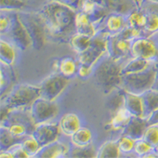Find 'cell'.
Listing matches in <instances>:
<instances>
[{
    "instance_id": "cell-1",
    "label": "cell",
    "mask_w": 158,
    "mask_h": 158,
    "mask_svg": "<svg viewBox=\"0 0 158 158\" xmlns=\"http://www.w3.org/2000/svg\"><path fill=\"white\" fill-rule=\"evenodd\" d=\"M77 12L75 9L62 3L50 1L38 11L46 25L47 36L60 43H69L77 33Z\"/></svg>"
},
{
    "instance_id": "cell-2",
    "label": "cell",
    "mask_w": 158,
    "mask_h": 158,
    "mask_svg": "<svg viewBox=\"0 0 158 158\" xmlns=\"http://www.w3.org/2000/svg\"><path fill=\"white\" fill-rule=\"evenodd\" d=\"M122 61H115L105 55L94 67L93 77L105 94H112L122 87Z\"/></svg>"
},
{
    "instance_id": "cell-3",
    "label": "cell",
    "mask_w": 158,
    "mask_h": 158,
    "mask_svg": "<svg viewBox=\"0 0 158 158\" xmlns=\"http://www.w3.org/2000/svg\"><path fill=\"white\" fill-rule=\"evenodd\" d=\"M0 125L5 126L13 136L19 140L33 135L35 128L30 108L9 110L1 118Z\"/></svg>"
},
{
    "instance_id": "cell-4",
    "label": "cell",
    "mask_w": 158,
    "mask_h": 158,
    "mask_svg": "<svg viewBox=\"0 0 158 158\" xmlns=\"http://www.w3.org/2000/svg\"><path fill=\"white\" fill-rule=\"evenodd\" d=\"M40 97V88L39 86L29 83L16 84L5 97L1 98V107L9 110L31 108Z\"/></svg>"
},
{
    "instance_id": "cell-5",
    "label": "cell",
    "mask_w": 158,
    "mask_h": 158,
    "mask_svg": "<svg viewBox=\"0 0 158 158\" xmlns=\"http://www.w3.org/2000/svg\"><path fill=\"white\" fill-rule=\"evenodd\" d=\"M19 19L27 31L32 41V48L40 50L46 45L47 31L46 25L38 12L30 13L26 11H17Z\"/></svg>"
},
{
    "instance_id": "cell-6",
    "label": "cell",
    "mask_w": 158,
    "mask_h": 158,
    "mask_svg": "<svg viewBox=\"0 0 158 158\" xmlns=\"http://www.w3.org/2000/svg\"><path fill=\"white\" fill-rule=\"evenodd\" d=\"M156 73V62L146 70L135 73L122 75L121 88L135 94L141 95L152 88Z\"/></svg>"
},
{
    "instance_id": "cell-7",
    "label": "cell",
    "mask_w": 158,
    "mask_h": 158,
    "mask_svg": "<svg viewBox=\"0 0 158 158\" xmlns=\"http://www.w3.org/2000/svg\"><path fill=\"white\" fill-rule=\"evenodd\" d=\"M110 35L103 30H98L94 36L92 37L89 47L84 52L77 54V61L88 67H94L98 61L107 54V42Z\"/></svg>"
},
{
    "instance_id": "cell-8",
    "label": "cell",
    "mask_w": 158,
    "mask_h": 158,
    "mask_svg": "<svg viewBox=\"0 0 158 158\" xmlns=\"http://www.w3.org/2000/svg\"><path fill=\"white\" fill-rule=\"evenodd\" d=\"M70 78L59 73H54L43 80L39 85L40 97L51 101H56L62 92L67 88Z\"/></svg>"
},
{
    "instance_id": "cell-9",
    "label": "cell",
    "mask_w": 158,
    "mask_h": 158,
    "mask_svg": "<svg viewBox=\"0 0 158 158\" xmlns=\"http://www.w3.org/2000/svg\"><path fill=\"white\" fill-rule=\"evenodd\" d=\"M30 110L34 123L36 125L55 118L59 112V106L56 101H51L40 97L34 102Z\"/></svg>"
},
{
    "instance_id": "cell-10",
    "label": "cell",
    "mask_w": 158,
    "mask_h": 158,
    "mask_svg": "<svg viewBox=\"0 0 158 158\" xmlns=\"http://www.w3.org/2000/svg\"><path fill=\"white\" fill-rule=\"evenodd\" d=\"M12 19L11 27L6 35L9 37V41L12 43L16 48L21 52L26 51L27 49L32 47V41L29 36L27 31L23 24L19 19L17 11H9Z\"/></svg>"
},
{
    "instance_id": "cell-11",
    "label": "cell",
    "mask_w": 158,
    "mask_h": 158,
    "mask_svg": "<svg viewBox=\"0 0 158 158\" xmlns=\"http://www.w3.org/2000/svg\"><path fill=\"white\" fill-rule=\"evenodd\" d=\"M131 56L158 62V46L152 36L139 37L131 41Z\"/></svg>"
},
{
    "instance_id": "cell-12",
    "label": "cell",
    "mask_w": 158,
    "mask_h": 158,
    "mask_svg": "<svg viewBox=\"0 0 158 158\" xmlns=\"http://www.w3.org/2000/svg\"><path fill=\"white\" fill-rule=\"evenodd\" d=\"M107 55L115 61H122L131 56V41L126 40L116 35H111L107 42Z\"/></svg>"
},
{
    "instance_id": "cell-13",
    "label": "cell",
    "mask_w": 158,
    "mask_h": 158,
    "mask_svg": "<svg viewBox=\"0 0 158 158\" xmlns=\"http://www.w3.org/2000/svg\"><path fill=\"white\" fill-rule=\"evenodd\" d=\"M60 132L59 123L49 121L35 125L33 136L39 142L40 146H43L58 140Z\"/></svg>"
},
{
    "instance_id": "cell-14",
    "label": "cell",
    "mask_w": 158,
    "mask_h": 158,
    "mask_svg": "<svg viewBox=\"0 0 158 158\" xmlns=\"http://www.w3.org/2000/svg\"><path fill=\"white\" fill-rule=\"evenodd\" d=\"M141 9L146 12L147 17L143 36L150 37L158 32V3L152 0H145Z\"/></svg>"
},
{
    "instance_id": "cell-15",
    "label": "cell",
    "mask_w": 158,
    "mask_h": 158,
    "mask_svg": "<svg viewBox=\"0 0 158 158\" xmlns=\"http://www.w3.org/2000/svg\"><path fill=\"white\" fill-rule=\"evenodd\" d=\"M69 146L64 143L56 140L46 146H40L39 151L35 154L34 158H60L67 157Z\"/></svg>"
},
{
    "instance_id": "cell-16",
    "label": "cell",
    "mask_w": 158,
    "mask_h": 158,
    "mask_svg": "<svg viewBox=\"0 0 158 158\" xmlns=\"http://www.w3.org/2000/svg\"><path fill=\"white\" fill-rule=\"evenodd\" d=\"M148 126L147 118L132 116L127 125L122 130L121 135H128L135 140L142 139Z\"/></svg>"
},
{
    "instance_id": "cell-17",
    "label": "cell",
    "mask_w": 158,
    "mask_h": 158,
    "mask_svg": "<svg viewBox=\"0 0 158 158\" xmlns=\"http://www.w3.org/2000/svg\"><path fill=\"white\" fill-rule=\"evenodd\" d=\"M127 25V15L118 13H110L104 19L100 30L111 35L118 34Z\"/></svg>"
},
{
    "instance_id": "cell-18",
    "label": "cell",
    "mask_w": 158,
    "mask_h": 158,
    "mask_svg": "<svg viewBox=\"0 0 158 158\" xmlns=\"http://www.w3.org/2000/svg\"><path fill=\"white\" fill-rule=\"evenodd\" d=\"M123 97L124 106L131 113V115L144 118V107L141 96L129 93L123 89Z\"/></svg>"
},
{
    "instance_id": "cell-19",
    "label": "cell",
    "mask_w": 158,
    "mask_h": 158,
    "mask_svg": "<svg viewBox=\"0 0 158 158\" xmlns=\"http://www.w3.org/2000/svg\"><path fill=\"white\" fill-rule=\"evenodd\" d=\"M59 126L62 134L67 136H72L82 127V122L77 114L74 113H67L61 116Z\"/></svg>"
},
{
    "instance_id": "cell-20",
    "label": "cell",
    "mask_w": 158,
    "mask_h": 158,
    "mask_svg": "<svg viewBox=\"0 0 158 158\" xmlns=\"http://www.w3.org/2000/svg\"><path fill=\"white\" fill-rule=\"evenodd\" d=\"M101 4L110 13H118L128 15L136 7L132 0H102Z\"/></svg>"
},
{
    "instance_id": "cell-21",
    "label": "cell",
    "mask_w": 158,
    "mask_h": 158,
    "mask_svg": "<svg viewBox=\"0 0 158 158\" xmlns=\"http://www.w3.org/2000/svg\"><path fill=\"white\" fill-rule=\"evenodd\" d=\"M75 23H76L77 33L87 35L93 37L98 32L97 27L90 20L88 15L80 10L77 12Z\"/></svg>"
},
{
    "instance_id": "cell-22",
    "label": "cell",
    "mask_w": 158,
    "mask_h": 158,
    "mask_svg": "<svg viewBox=\"0 0 158 158\" xmlns=\"http://www.w3.org/2000/svg\"><path fill=\"white\" fill-rule=\"evenodd\" d=\"M144 107V118H147L158 109V91L151 88L140 95Z\"/></svg>"
},
{
    "instance_id": "cell-23",
    "label": "cell",
    "mask_w": 158,
    "mask_h": 158,
    "mask_svg": "<svg viewBox=\"0 0 158 158\" xmlns=\"http://www.w3.org/2000/svg\"><path fill=\"white\" fill-rule=\"evenodd\" d=\"M15 46L10 41L1 38L0 40V62L12 67L16 59Z\"/></svg>"
},
{
    "instance_id": "cell-24",
    "label": "cell",
    "mask_w": 158,
    "mask_h": 158,
    "mask_svg": "<svg viewBox=\"0 0 158 158\" xmlns=\"http://www.w3.org/2000/svg\"><path fill=\"white\" fill-rule=\"evenodd\" d=\"M132 117L131 114L125 106H122L114 113L111 120H110V126L114 131H119L123 130L125 126L130 121Z\"/></svg>"
},
{
    "instance_id": "cell-25",
    "label": "cell",
    "mask_w": 158,
    "mask_h": 158,
    "mask_svg": "<svg viewBox=\"0 0 158 158\" xmlns=\"http://www.w3.org/2000/svg\"><path fill=\"white\" fill-rule=\"evenodd\" d=\"M78 64L77 59L76 60L72 56H64L60 58L58 73L71 79L74 76H77Z\"/></svg>"
},
{
    "instance_id": "cell-26",
    "label": "cell",
    "mask_w": 158,
    "mask_h": 158,
    "mask_svg": "<svg viewBox=\"0 0 158 158\" xmlns=\"http://www.w3.org/2000/svg\"><path fill=\"white\" fill-rule=\"evenodd\" d=\"M71 144L75 146H88L92 145L94 137L93 132L87 127H81L78 131L70 136Z\"/></svg>"
},
{
    "instance_id": "cell-27",
    "label": "cell",
    "mask_w": 158,
    "mask_h": 158,
    "mask_svg": "<svg viewBox=\"0 0 158 158\" xmlns=\"http://www.w3.org/2000/svg\"><path fill=\"white\" fill-rule=\"evenodd\" d=\"M153 63L154 62H152V61H146V60H144L141 58H131V60L124 65V67L121 70V74L125 75V74H130V73L142 72V71L146 70L148 67H151Z\"/></svg>"
},
{
    "instance_id": "cell-28",
    "label": "cell",
    "mask_w": 158,
    "mask_h": 158,
    "mask_svg": "<svg viewBox=\"0 0 158 158\" xmlns=\"http://www.w3.org/2000/svg\"><path fill=\"white\" fill-rule=\"evenodd\" d=\"M121 152L118 148L117 140H109L104 142L98 148V158H118L121 156Z\"/></svg>"
},
{
    "instance_id": "cell-29",
    "label": "cell",
    "mask_w": 158,
    "mask_h": 158,
    "mask_svg": "<svg viewBox=\"0 0 158 158\" xmlns=\"http://www.w3.org/2000/svg\"><path fill=\"white\" fill-rule=\"evenodd\" d=\"M146 21H147L146 14L141 8L140 9L135 8L127 15L128 25L140 30L142 31V32L146 27Z\"/></svg>"
},
{
    "instance_id": "cell-30",
    "label": "cell",
    "mask_w": 158,
    "mask_h": 158,
    "mask_svg": "<svg viewBox=\"0 0 158 158\" xmlns=\"http://www.w3.org/2000/svg\"><path fill=\"white\" fill-rule=\"evenodd\" d=\"M9 66L0 62V92L1 98H3L14 81V73Z\"/></svg>"
},
{
    "instance_id": "cell-31",
    "label": "cell",
    "mask_w": 158,
    "mask_h": 158,
    "mask_svg": "<svg viewBox=\"0 0 158 158\" xmlns=\"http://www.w3.org/2000/svg\"><path fill=\"white\" fill-rule=\"evenodd\" d=\"M91 40L92 37L89 35L76 33L72 36L69 44L74 52H76L77 54H81L89 47Z\"/></svg>"
},
{
    "instance_id": "cell-32",
    "label": "cell",
    "mask_w": 158,
    "mask_h": 158,
    "mask_svg": "<svg viewBox=\"0 0 158 158\" xmlns=\"http://www.w3.org/2000/svg\"><path fill=\"white\" fill-rule=\"evenodd\" d=\"M98 150L93 145L88 146H75L71 144L67 157H97Z\"/></svg>"
},
{
    "instance_id": "cell-33",
    "label": "cell",
    "mask_w": 158,
    "mask_h": 158,
    "mask_svg": "<svg viewBox=\"0 0 158 158\" xmlns=\"http://www.w3.org/2000/svg\"><path fill=\"white\" fill-rule=\"evenodd\" d=\"M22 140L13 136L5 126L0 125V151H6L16 143L21 142Z\"/></svg>"
},
{
    "instance_id": "cell-34",
    "label": "cell",
    "mask_w": 158,
    "mask_h": 158,
    "mask_svg": "<svg viewBox=\"0 0 158 158\" xmlns=\"http://www.w3.org/2000/svg\"><path fill=\"white\" fill-rule=\"evenodd\" d=\"M117 143L122 154H130L134 152L135 140L133 138L125 135H121V136L117 140Z\"/></svg>"
},
{
    "instance_id": "cell-35",
    "label": "cell",
    "mask_w": 158,
    "mask_h": 158,
    "mask_svg": "<svg viewBox=\"0 0 158 158\" xmlns=\"http://www.w3.org/2000/svg\"><path fill=\"white\" fill-rule=\"evenodd\" d=\"M21 146L24 148V151L29 154L30 157H33L35 154L40 148L39 142L33 136V135L25 137L24 140L21 141Z\"/></svg>"
},
{
    "instance_id": "cell-36",
    "label": "cell",
    "mask_w": 158,
    "mask_h": 158,
    "mask_svg": "<svg viewBox=\"0 0 158 158\" xmlns=\"http://www.w3.org/2000/svg\"><path fill=\"white\" fill-rule=\"evenodd\" d=\"M143 139L157 151L158 149V124L149 125L144 134Z\"/></svg>"
},
{
    "instance_id": "cell-37",
    "label": "cell",
    "mask_w": 158,
    "mask_h": 158,
    "mask_svg": "<svg viewBox=\"0 0 158 158\" xmlns=\"http://www.w3.org/2000/svg\"><path fill=\"white\" fill-rule=\"evenodd\" d=\"M25 5L24 0H0L1 11H19Z\"/></svg>"
},
{
    "instance_id": "cell-38",
    "label": "cell",
    "mask_w": 158,
    "mask_h": 158,
    "mask_svg": "<svg viewBox=\"0 0 158 158\" xmlns=\"http://www.w3.org/2000/svg\"><path fill=\"white\" fill-rule=\"evenodd\" d=\"M154 150L156 149H154L149 143L144 140L143 138L135 140L134 153L138 157H145L147 154H149L150 152H152Z\"/></svg>"
},
{
    "instance_id": "cell-39",
    "label": "cell",
    "mask_w": 158,
    "mask_h": 158,
    "mask_svg": "<svg viewBox=\"0 0 158 158\" xmlns=\"http://www.w3.org/2000/svg\"><path fill=\"white\" fill-rule=\"evenodd\" d=\"M12 19L9 11H1L0 13V34L1 36L6 35L11 27Z\"/></svg>"
},
{
    "instance_id": "cell-40",
    "label": "cell",
    "mask_w": 158,
    "mask_h": 158,
    "mask_svg": "<svg viewBox=\"0 0 158 158\" xmlns=\"http://www.w3.org/2000/svg\"><path fill=\"white\" fill-rule=\"evenodd\" d=\"M119 36L123 38V39L126 40H131L132 41L133 40L139 38V37L143 36V32L140 30H138L136 28L132 27V26H129L127 25L126 27L120 31L118 34Z\"/></svg>"
},
{
    "instance_id": "cell-41",
    "label": "cell",
    "mask_w": 158,
    "mask_h": 158,
    "mask_svg": "<svg viewBox=\"0 0 158 158\" xmlns=\"http://www.w3.org/2000/svg\"><path fill=\"white\" fill-rule=\"evenodd\" d=\"M93 73H94V67H88L87 65H84V64L79 62L77 73V76L78 77L82 79L88 78V77L93 75Z\"/></svg>"
},
{
    "instance_id": "cell-42",
    "label": "cell",
    "mask_w": 158,
    "mask_h": 158,
    "mask_svg": "<svg viewBox=\"0 0 158 158\" xmlns=\"http://www.w3.org/2000/svg\"><path fill=\"white\" fill-rule=\"evenodd\" d=\"M50 1H54V2H57V3L67 5V6L71 7L72 9H75L76 11H79L80 4L82 2V0H50Z\"/></svg>"
},
{
    "instance_id": "cell-43",
    "label": "cell",
    "mask_w": 158,
    "mask_h": 158,
    "mask_svg": "<svg viewBox=\"0 0 158 158\" xmlns=\"http://www.w3.org/2000/svg\"><path fill=\"white\" fill-rule=\"evenodd\" d=\"M147 122L148 125H155V124H158V109L156 110L154 112L152 113V114L147 118Z\"/></svg>"
},
{
    "instance_id": "cell-44",
    "label": "cell",
    "mask_w": 158,
    "mask_h": 158,
    "mask_svg": "<svg viewBox=\"0 0 158 158\" xmlns=\"http://www.w3.org/2000/svg\"><path fill=\"white\" fill-rule=\"evenodd\" d=\"M0 157L2 158H14L13 153L9 150L6 151H0Z\"/></svg>"
},
{
    "instance_id": "cell-45",
    "label": "cell",
    "mask_w": 158,
    "mask_h": 158,
    "mask_svg": "<svg viewBox=\"0 0 158 158\" xmlns=\"http://www.w3.org/2000/svg\"><path fill=\"white\" fill-rule=\"evenodd\" d=\"M152 88L158 91V62H156V78Z\"/></svg>"
},
{
    "instance_id": "cell-46",
    "label": "cell",
    "mask_w": 158,
    "mask_h": 158,
    "mask_svg": "<svg viewBox=\"0 0 158 158\" xmlns=\"http://www.w3.org/2000/svg\"><path fill=\"white\" fill-rule=\"evenodd\" d=\"M145 0H132V2L134 3V4L135 5L137 9H140L141 6H142L143 3H144Z\"/></svg>"
},
{
    "instance_id": "cell-47",
    "label": "cell",
    "mask_w": 158,
    "mask_h": 158,
    "mask_svg": "<svg viewBox=\"0 0 158 158\" xmlns=\"http://www.w3.org/2000/svg\"><path fill=\"white\" fill-rule=\"evenodd\" d=\"M152 37L153 38V39L155 40L156 43L157 44V46H158V32H156V33L154 34L153 35H152Z\"/></svg>"
},
{
    "instance_id": "cell-48",
    "label": "cell",
    "mask_w": 158,
    "mask_h": 158,
    "mask_svg": "<svg viewBox=\"0 0 158 158\" xmlns=\"http://www.w3.org/2000/svg\"><path fill=\"white\" fill-rule=\"evenodd\" d=\"M92 1H94V2H96V3H102V0H92Z\"/></svg>"
},
{
    "instance_id": "cell-49",
    "label": "cell",
    "mask_w": 158,
    "mask_h": 158,
    "mask_svg": "<svg viewBox=\"0 0 158 158\" xmlns=\"http://www.w3.org/2000/svg\"><path fill=\"white\" fill-rule=\"evenodd\" d=\"M152 1H154L156 3H158V0H152Z\"/></svg>"
}]
</instances>
